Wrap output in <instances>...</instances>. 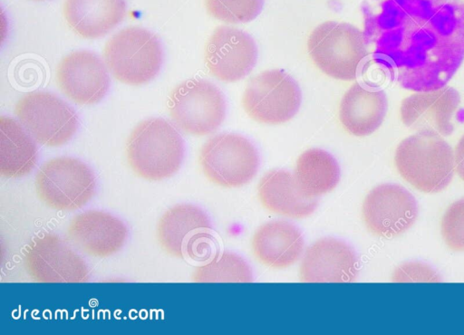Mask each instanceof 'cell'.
I'll use <instances>...</instances> for the list:
<instances>
[{
	"mask_svg": "<svg viewBox=\"0 0 464 335\" xmlns=\"http://www.w3.org/2000/svg\"><path fill=\"white\" fill-rule=\"evenodd\" d=\"M358 273V258L346 243L323 238L305 252L300 279L304 282H350Z\"/></svg>",
	"mask_w": 464,
	"mask_h": 335,
	"instance_id": "ac0fdd59",
	"label": "cell"
},
{
	"mask_svg": "<svg viewBox=\"0 0 464 335\" xmlns=\"http://www.w3.org/2000/svg\"><path fill=\"white\" fill-rule=\"evenodd\" d=\"M157 235L167 254L200 262L212 255L217 244L208 215L191 204L168 209L159 221Z\"/></svg>",
	"mask_w": 464,
	"mask_h": 335,
	"instance_id": "52a82bcc",
	"label": "cell"
},
{
	"mask_svg": "<svg viewBox=\"0 0 464 335\" xmlns=\"http://www.w3.org/2000/svg\"><path fill=\"white\" fill-rule=\"evenodd\" d=\"M418 215L414 196L396 184L377 186L366 196L362 217L368 229L376 235L392 237L408 230Z\"/></svg>",
	"mask_w": 464,
	"mask_h": 335,
	"instance_id": "5bb4252c",
	"label": "cell"
},
{
	"mask_svg": "<svg viewBox=\"0 0 464 335\" xmlns=\"http://www.w3.org/2000/svg\"><path fill=\"white\" fill-rule=\"evenodd\" d=\"M22 126L41 145L60 147L76 133L79 120L74 110L56 95L33 91L15 104Z\"/></svg>",
	"mask_w": 464,
	"mask_h": 335,
	"instance_id": "8fae6325",
	"label": "cell"
},
{
	"mask_svg": "<svg viewBox=\"0 0 464 335\" xmlns=\"http://www.w3.org/2000/svg\"><path fill=\"white\" fill-rule=\"evenodd\" d=\"M454 162L459 176L464 180V135L455 148Z\"/></svg>",
	"mask_w": 464,
	"mask_h": 335,
	"instance_id": "83f0119b",
	"label": "cell"
},
{
	"mask_svg": "<svg viewBox=\"0 0 464 335\" xmlns=\"http://www.w3.org/2000/svg\"><path fill=\"white\" fill-rule=\"evenodd\" d=\"M459 103V93L450 86L418 91L401 101V119L417 132L449 136L453 132L452 119Z\"/></svg>",
	"mask_w": 464,
	"mask_h": 335,
	"instance_id": "2e32d148",
	"label": "cell"
},
{
	"mask_svg": "<svg viewBox=\"0 0 464 335\" xmlns=\"http://www.w3.org/2000/svg\"><path fill=\"white\" fill-rule=\"evenodd\" d=\"M35 190L49 207L60 211L82 208L93 197L96 178L82 160L58 157L47 160L38 168Z\"/></svg>",
	"mask_w": 464,
	"mask_h": 335,
	"instance_id": "8992f818",
	"label": "cell"
},
{
	"mask_svg": "<svg viewBox=\"0 0 464 335\" xmlns=\"http://www.w3.org/2000/svg\"><path fill=\"white\" fill-rule=\"evenodd\" d=\"M56 80L63 94L82 105L98 103L110 88L103 62L88 51H76L63 57L57 67Z\"/></svg>",
	"mask_w": 464,
	"mask_h": 335,
	"instance_id": "9a60e30c",
	"label": "cell"
},
{
	"mask_svg": "<svg viewBox=\"0 0 464 335\" xmlns=\"http://www.w3.org/2000/svg\"><path fill=\"white\" fill-rule=\"evenodd\" d=\"M67 238L73 246L90 256L107 257L123 247L128 228L115 215L91 209L76 215L70 221Z\"/></svg>",
	"mask_w": 464,
	"mask_h": 335,
	"instance_id": "e0dca14e",
	"label": "cell"
},
{
	"mask_svg": "<svg viewBox=\"0 0 464 335\" xmlns=\"http://www.w3.org/2000/svg\"><path fill=\"white\" fill-rule=\"evenodd\" d=\"M258 196L269 211L293 218L308 216L317 206V200L303 196L294 176L283 169L271 170L260 179Z\"/></svg>",
	"mask_w": 464,
	"mask_h": 335,
	"instance_id": "7402d4cb",
	"label": "cell"
},
{
	"mask_svg": "<svg viewBox=\"0 0 464 335\" xmlns=\"http://www.w3.org/2000/svg\"><path fill=\"white\" fill-rule=\"evenodd\" d=\"M39 1H41V0H39Z\"/></svg>",
	"mask_w": 464,
	"mask_h": 335,
	"instance_id": "f1b7e54d",
	"label": "cell"
},
{
	"mask_svg": "<svg viewBox=\"0 0 464 335\" xmlns=\"http://www.w3.org/2000/svg\"><path fill=\"white\" fill-rule=\"evenodd\" d=\"M394 163L400 175L418 190L437 193L451 181L454 155L441 136L417 132L397 147Z\"/></svg>",
	"mask_w": 464,
	"mask_h": 335,
	"instance_id": "3957f363",
	"label": "cell"
},
{
	"mask_svg": "<svg viewBox=\"0 0 464 335\" xmlns=\"http://www.w3.org/2000/svg\"><path fill=\"white\" fill-rule=\"evenodd\" d=\"M307 51L318 69L341 81L354 80L369 53L364 33L335 21H326L312 31Z\"/></svg>",
	"mask_w": 464,
	"mask_h": 335,
	"instance_id": "277c9868",
	"label": "cell"
},
{
	"mask_svg": "<svg viewBox=\"0 0 464 335\" xmlns=\"http://www.w3.org/2000/svg\"><path fill=\"white\" fill-rule=\"evenodd\" d=\"M265 0H205L208 13L228 24L253 21L261 13Z\"/></svg>",
	"mask_w": 464,
	"mask_h": 335,
	"instance_id": "484cf974",
	"label": "cell"
},
{
	"mask_svg": "<svg viewBox=\"0 0 464 335\" xmlns=\"http://www.w3.org/2000/svg\"><path fill=\"white\" fill-rule=\"evenodd\" d=\"M126 14L125 0H65L63 14L77 34L101 37L118 25Z\"/></svg>",
	"mask_w": 464,
	"mask_h": 335,
	"instance_id": "44dd1931",
	"label": "cell"
},
{
	"mask_svg": "<svg viewBox=\"0 0 464 335\" xmlns=\"http://www.w3.org/2000/svg\"><path fill=\"white\" fill-rule=\"evenodd\" d=\"M441 233L450 248L464 251V198L454 202L445 212Z\"/></svg>",
	"mask_w": 464,
	"mask_h": 335,
	"instance_id": "4316f807",
	"label": "cell"
},
{
	"mask_svg": "<svg viewBox=\"0 0 464 335\" xmlns=\"http://www.w3.org/2000/svg\"><path fill=\"white\" fill-rule=\"evenodd\" d=\"M257 54V46L250 34L222 25L215 29L206 43L205 63L218 80L234 82L253 70Z\"/></svg>",
	"mask_w": 464,
	"mask_h": 335,
	"instance_id": "4fadbf2b",
	"label": "cell"
},
{
	"mask_svg": "<svg viewBox=\"0 0 464 335\" xmlns=\"http://www.w3.org/2000/svg\"><path fill=\"white\" fill-rule=\"evenodd\" d=\"M127 160L140 177L159 181L173 176L185 155L184 140L168 120L152 118L139 123L126 143Z\"/></svg>",
	"mask_w": 464,
	"mask_h": 335,
	"instance_id": "7a4b0ae2",
	"label": "cell"
},
{
	"mask_svg": "<svg viewBox=\"0 0 464 335\" xmlns=\"http://www.w3.org/2000/svg\"><path fill=\"white\" fill-rule=\"evenodd\" d=\"M255 256L273 268H286L295 263L304 249L300 230L285 221H273L261 225L252 240Z\"/></svg>",
	"mask_w": 464,
	"mask_h": 335,
	"instance_id": "ffe728a7",
	"label": "cell"
},
{
	"mask_svg": "<svg viewBox=\"0 0 464 335\" xmlns=\"http://www.w3.org/2000/svg\"><path fill=\"white\" fill-rule=\"evenodd\" d=\"M367 47L402 88L446 86L464 61L462 0H372Z\"/></svg>",
	"mask_w": 464,
	"mask_h": 335,
	"instance_id": "6da1fadb",
	"label": "cell"
},
{
	"mask_svg": "<svg viewBox=\"0 0 464 335\" xmlns=\"http://www.w3.org/2000/svg\"><path fill=\"white\" fill-rule=\"evenodd\" d=\"M24 263L36 282H85L90 277L84 259L55 234L34 237L24 250Z\"/></svg>",
	"mask_w": 464,
	"mask_h": 335,
	"instance_id": "7c38bea8",
	"label": "cell"
},
{
	"mask_svg": "<svg viewBox=\"0 0 464 335\" xmlns=\"http://www.w3.org/2000/svg\"><path fill=\"white\" fill-rule=\"evenodd\" d=\"M294 177L300 194L312 199L336 187L340 179V168L327 151L310 148L297 158Z\"/></svg>",
	"mask_w": 464,
	"mask_h": 335,
	"instance_id": "cb8c5ba5",
	"label": "cell"
},
{
	"mask_svg": "<svg viewBox=\"0 0 464 335\" xmlns=\"http://www.w3.org/2000/svg\"><path fill=\"white\" fill-rule=\"evenodd\" d=\"M38 150L34 138L16 120L0 118V174L8 178L26 176L35 167Z\"/></svg>",
	"mask_w": 464,
	"mask_h": 335,
	"instance_id": "603a6c76",
	"label": "cell"
},
{
	"mask_svg": "<svg viewBox=\"0 0 464 335\" xmlns=\"http://www.w3.org/2000/svg\"><path fill=\"white\" fill-rule=\"evenodd\" d=\"M169 110L180 129L194 136H205L222 124L227 103L223 92L212 82L189 79L170 93Z\"/></svg>",
	"mask_w": 464,
	"mask_h": 335,
	"instance_id": "ba28073f",
	"label": "cell"
},
{
	"mask_svg": "<svg viewBox=\"0 0 464 335\" xmlns=\"http://www.w3.org/2000/svg\"><path fill=\"white\" fill-rule=\"evenodd\" d=\"M302 92L295 80L283 70L255 75L242 97L246 114L254 120L276 125L290 120L299 110Z\"/></svg>",
	"mask_w": 464,
	"mask_h": 335,
	"instance_id": "9c48e42d",
	"label": "cell"
},
{
	"mask_svg": "<svg viewBox=\"0 0 464 335\" xmlns=\"http://www.w3.org/2000/svg\"><path fill=\"white\" fill-rule=\"evenodd\" d=\"M103 57L117 80L130 85H141L160 72L163 52L155 34L144 28L131 26L109 39Z\"/></svg>",
	"mask_w": 464,
	"mask_h": 335,
	"instance_id": "5b68a950",
	"label": "cell"
},
{
	"mask_svg": "<svg viewBox=\"0 0 464 335\" xmlns=\"http://www.w3.org/2000/svg\"><path fill=\"white\" fill-rule=\"evenodd\" d=\"M387 109L386 93L382 89L357 82L341 100L339 120L350 134L364 137L382 125Z\"/></svg>",
	"mask_w": 464,
	"mask_h": 335,
	"instance_id": "d6986e66",
	"label": "cell"
},
{
	"mask_svg": "<svg viewBox=\"0 0 464 335\" xmlns=\"http://www.w3.org/2000/svg\"><path fill=\"white\" fill-rule=\"evenodd\" d=\"M199 164L211 182L237 187L256 176L260 158L257 149L246 138L236 133H220L202 146Z\"/></svg>",
	"mask_w": 464,
	"mask_h": 335,
	"instance_id": "30bf717a",
	"label": "cell"
},
{
	"mask_svg": "<svg viewBox=\"0 0 464 335\" xmlns=\"http://www.w3.org/2000/svg\"><path fill=\"white\" fill-rule=\"evenodd\" d=\"M193 281L198 282H250L252 271L246 262L237 254L224 252L216 254L205 265L193 273Z\"/></svg>",
	"mask_w": 464,
	"mask_h": 335,
	"instance_id": "d4e9b609",
	"label": "cell"
}]
</instances>
